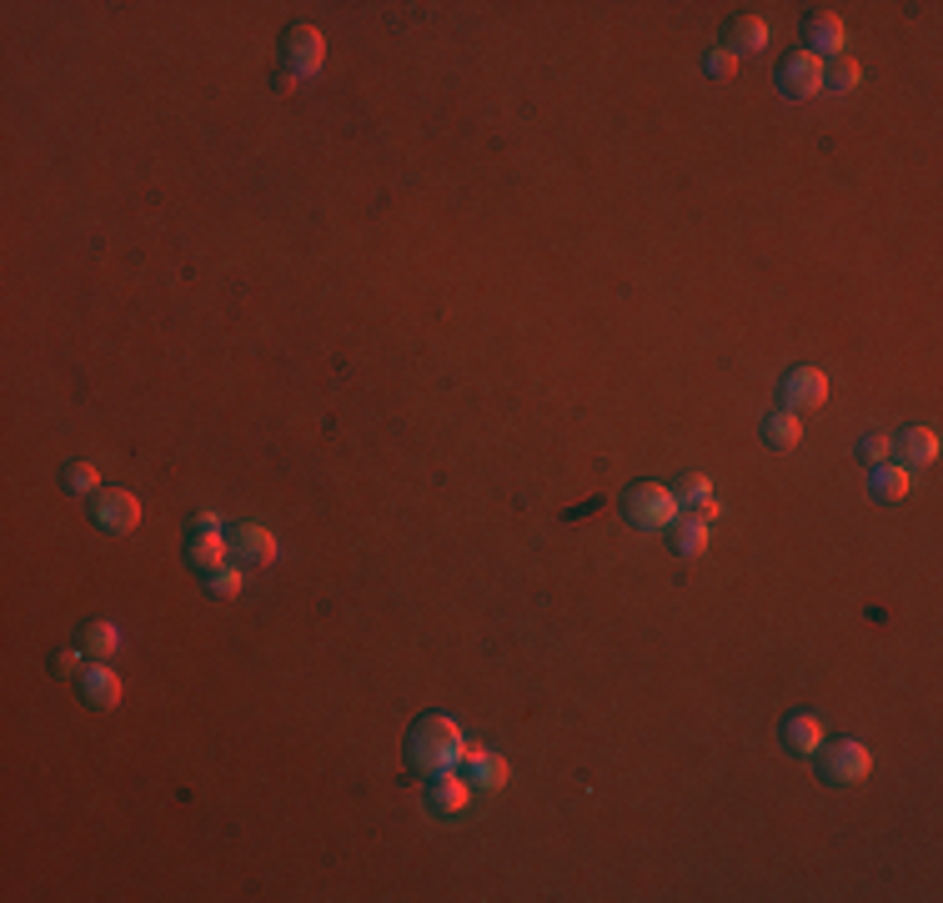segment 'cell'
Instances as JSON below:
<instances>
[{
    "label": "cell",
    "mask_w": 943,
    "mask_h": 903,
    "mask_svg": "<svg viewBox=\"0 0 943 903\" xmlns=\"http://www.w3.org/2000/svg\"><path fill=\"white\" fill-rule=\"evenodd\" d=\"M467 753V738L447 713H422L407 733V768L432 778V773H452Z\"/></svg>",
    "instance_id": "6da1fadb"
},
{
    "label": "cell",
    "mask_w": 943,
    "mask_h": 903,
    "mask_svg": "<svg viewBox=\"0 0 943 903\" xmlns=\"http://www.w3.org/2000/svg\"><path fill=\"white\" fill-rule=\"evenodd\" d=\"M814 758H818V784H828V788H853V784H863L868 768H873L868 748L853 738H834V743L824 738L814 748Z\"/></svg>",
    "instance_id": "7a4b0ae2"
},
{
    "label": "cell",
    "mask_w": 943,
    "mask_h": 903,
    "mask_svg": "<svg viewBox=\"0 0 943 903\" xmlns=\"http://www.w3.org/2000/svg\"><path fill=\"white\" fill-rule=\"evenodd\" d=\"M622 517H628L632 527H642V533L672 527V517H678L672 487H662V482H632V487L622 492Z\"/></svg>",
    "instance_id": "3957f363"
},
{
    "label": "cell",
    "mask_w": 943,
    "mask_h": 903,
    "mask_svg": "<svg viewBox=\"0 0 943 903\" xmlns=\"http://www.w3.org/2000/svg\"><path fill=\"white\" fill-rule=\"evenodd\" d=\"M326 66V35L316 31V25H286V35H282V71L292 81H306V76H316V71Z\"/></svg>",
    "instance_id": "277c9868"
},
{
    "label": "cell",
    "mask_w": 943,
    "mask_h": 903,
    "mask_svg": "<svg viewBox=\"0 0 943 903\" xmlns=\"http://www.w3.org/2000/svg\"><path fill=\"white\" fill-rule=\"evenodd\" d=\"M86 512H91V523H96L101 533H111V537L136 533V523H142V502L130 497L126 487H101L96 497L86 502Z\"/></svg>",
    "instance_id": "5b68a950"
},
{
    "label": "cell",
    "mask_w": 943,
    "mask_h": 903,
    "mask_svg": "<svg viewBox=\"0 0 943 903\" xmlns=\"http://www.w3.org/2000/svg\"><path fill=\"white\" fill-rule=\"evenodd\" d=\"M773 81H778V96L783 101H808L824 91V61H814L808 51H788L773 66Z\"/></svg>",
    "instance_id": "8992f818"
},
{
    "label": "cell",
    "mask_w": 943,
    "mask_h": 903,
    "mask_svg": "<svg viewBox=\"0 0 943 903\" xmlns=\"http://www.w3.org/2000/svg\"><path fill=\"white\" fill-rule=\"evenodd\" d=\"M828 402V377L818 367H793L778 381V407L783 412H814Z\"/></svg>",
    "instance_id": "52a82bcc"
},
{
    "label": "cell",
    "mask_w": 943,
    "mask_h": 903,
    "mask_svg": "<svg viewBox=\"0 0 943 903\" xmlns=\"http://www.w3.org/2000/svg\"><path fill=\"white\" fill-rule=\"evenodd\" d=\"M227 557L237 567H272V557H276V537H272V527H261V523H237L227 533Z\"/></svg>",
    "instance_id": "ba28073f"
},
{
    "label": "cell",
    "mask_w": 943,
    "mask_h": 903,
    "mask_svg": "<svg viewBox=\"0 0 943 903\" xmlns=\"http://www.w3.org/2000/svg\"><path fill=\"white\" fill-rule=\"evenodd\" d=\"M462 784L472 788V794H497L502 784L512 778V768H507V758H497V753H488L482 743H467V753H462Z\"/></svg>",
    "instance_id": "9c48e42d"
},
{
    "label": "cell",
    "mask_w": 943,
    "mask_h": 903,
    "mask_svg": "<svg viewBox=\"0 0 943 903\" xmlns=\"http://www.w3.org/2000/svg\"><path fill=\"white\" fill-rule=\"evenodd\" d=\"M939 458V432L933 427H903V432L889 437V462L903 472H919Z\"/></svg>",
    "instance_id": "30bf717a"
},
{
    "label": "cell",
    "mask_w": 943,
    "mask_h": 903,
    "mask_svg": "<svg viewBox=\"0 0 943 903\" xmlns=\"http://www.w3.org/2000/svg\"><path fill=\"white\" fill-rule=\"evenodd\" d=\"M803 51L814 55V61H834V55H844V21H838L834 11H808L803 15Z\"/></svg>",
    "instance_id": "8fae6325"
},
{
    "label": "cell",
    "mask_w": 943,
    "mask_h": 903,
    "mask_svg": "<svg viewBox=\"0 0 943 903\" xmlns=\"http://www.w3.org/2000/svg\"><path fill=\"white\" fill-rule=\"evenodd\" d=\"M76 683H81V703L96 707V713H111V707H121V678L111 673L106 663L86 668V673H81Z\"/></svg>",
    "instance_id": "7c38bea8"
},
{
    "label": "cell",
    "mask_w": 943,
    "mask_h": 903,
    "mask_svg": "<svg viewBox=\"0 0 943 903\" xmlns=\"http://www.w3.org/2000/svg\"><path fill=\"white\" fill-rule=\"evenodd\" d=\"M467 798H472V788L462 784V773H432V778H427V808H432V813H442V818L462 813Z\"/></svg>",
    "instance_id": "4fadbf2b"
},
{
    "label": "cell",
    "mask_w": 943,
    "mask_h": 903,
    "mask_svg": "<svg viewBox=\"0 0 943 903\" xmlns=\"http://www.w3.org/2000/svg\"><path fill=\"white\" fill-rule=\"evenodd\" d=\"M672 502H678V507H688L693 517H703V523L717 512V502H713V482H708L703 472H683V477L672 482Z\"/></svg>",
    "instance_id": "5bb4252c"
},
{
    "label": "cell",
    "mask_w": 943,
    "mask_h": 903,
    "mask_svg": "<svg viewBox=\"0 0 943 903\" xmlns=\"http://www.w3.org/2000/svg\"><path fill=\"white\" fill-rule=\"evenodd\" d=\"M227 563V533H201V527H186V567L191 573H207V567Z\"/></svg>",
    "instance_id": "9a60e30c"
},
{
    "label": "cell",
    "mask_w": 943,
    "mask_h": 903,
    "mask_svg": "<svg viewBox=\"0 0 943 903\" xmlns=\"http://www.w3.org/2000/svg\"><path fill=\"white\" fill-rule=\"evenodd\" d=\"M763 45H768V21H758V15H733L723 25V51L748 55V51H763Z\"/></svg>",
    "instance_id": "2e32d148"
},
{
    "label": "cell",
    "mask_w": 943,
    "mask_h": 903,
    "mask_svg": "<svg viewBox=\"0 0 943 903\" xmlns=\"http://www.w3.org/2000/svg\"><path fill=\"white\" fill-rule=\"evenodd\" d=\"M758 437H763V447H768V452H793V447L803 442V422H798V412H768L758 422Z\"/></svg>",
    "instance_id": "e0dca14e"
},
{
    "label": "cell",
    "mask_w": 943,
    "mask_h": 903,
    "mask_svg": "<svg viewBox=\"0 0 943 903\" xmlns=\"http://www.w3.org/2000/svg\"><path fill=\"white\" fill-rule=\"evenodd\" d=\"M76 648L91 658V663H111V653L121 648V632L111 628V622L91 618V622H81V628H76Z\"/></svg>",
    "instance_id": "ac0fdd59"
},
{
    "label": "cell",
    "mask_w": 943,
    "mask_h": 903,
    "mask_svg": "<svg viewBox=\"0 0 943 903\" xmlns=\"http://www.w3.org/2000/svg\"><path fill=\"white\" fill-rule=\"evenodd\" d=\"M818 743H824V723L814 718V713H793V718H783V748L788 753H814Z\"/></svg>",
    "instance_id": "d6986e66"
},
{
    "label": "cell",
    "mask_w": 943,
    "mask_h": 903,
    "mask_svg": "<svg viewBox=\"0 0 943 903\" xmlns=\"http://www.w3.org/2000/svg\"><path fill=\"white\" fill-rule=\"evenodd\" d=\"M668 547L678 557H703V547H708V523L703 517H672V533H668Z\"/></svg>",
    "instance_id": "ffe728a7"
},
{
    "label": "cell",
    "mask_w": 943,
    "mask_h": 903,
    "mask_svg": "<svg viewBox=\"0 0 943 903\" xmlns=\"http://www.w3.org/2000/svg\"><path fill=\"white\" fill-rule=\"evenodd\" d=\"M196 577H201V592H207L211 602H237L241 598L237 563H217V567H207V573H196Z\"/></svg>",
    "instance_id": "44dd1931"
},
{
    "label": "cell",
    "mask_w": 943,
    "mask_h": 903,
    "mask_svg": "<svg viewBox=\"0 0 943 903\" xmlns=\"http://www.w3.org/2000/svg\"><path fill=\"white\" fill-rule=\"evenodd\" d=\"M868 492L879 502H903L909 497V472L893 468V462H879V468H868Z\"/></svg>",
    "instance_id": "7402d4cb"
},
{
    "label": "cell",
    "mask_w": 943,
    "mask_h": 903,
    "mask_svg": "<svg viewBox=\"0 0 943 903\" xmlns=\"http://www.w3.org/2000/svg\"><path fill=\"white\" fill-rule=\"evenodd\" d=\"M61 487L71 492V497H96L101 477H96V468H91V462H65V468H61Z\"/></svg>",
    "instance_id": "603a6c76"
},
{
    "label": "cell",
    "mask_w": 943,
    "mask_h": 903,
    "mask_svg": "<svg viewBox=\"0 0 943 903\" xmlns=\"http://www.w3.org/2000/svg\"><path fill=\"white\" fill-rule=\"evenodd\" d=\"M824 86L838 91V96H848V91L858 86V61L853 55H834V61H824Z\"/></svg>",
    "instance_id": "cb8c5ba5"
},
{
    "label": "cell",
    "mask_w": 943,
    "mask_h": 903,
    "mask_svg": "<svg viewBox=\"0 0 943 903\" xmlns=\"http://www.w3.org/2000/svg\"><path fill=\"white\" fill-rule=\"evenodd\" d=\"M853 458L863 462V468H879V462H889V432H863L853 442Z\"/></svg>",
    "instance_id": "d4e9b609"
},
{
    "label": "cell",
    "mask_w": 943,
    "mask_h": 903,
    "mask_svg": "<svg viewBox=\"0 0 943 903\" xmlns=\"http://www.w3.org/2000/svg\"><path fill=\"white\" fill-rule=\"evenodd\" d=\"M703 71L713 81H727L737 71V55L733 51H723V45H713V51H703Z\"/></svg>",
    "instance_id": "484cf974"
},
{
    "label": "cell",
    "mask_w": 943,
    "mask_h": 903,
    "mask_svg": "<svg viewBox=\"0 0 943 903\" xmlns=\"http://www.w3.org/2000/svg\"><path fill=\"white\" fill-rule=\"evenodd\" d=\"M81 648H51V673L55 678H81Z\"/></svg>",
    "instance_id": "4316f807"
},
{
    "label": "cell",
    "mask_w": 943,
    "mask_h": 903,
    "mask_svg": "<svg viewBox=\"0 0 943 903\" xmlns=\"http://www.w3.org/2000/svg\"><path fill=\"white\" fill-rule=\"evenodd\" d=\"M191 527H201V533H221V517H217V512H196Z\"/></svg>",
    "instance_id": "83f0119b"
}]
</instances>
